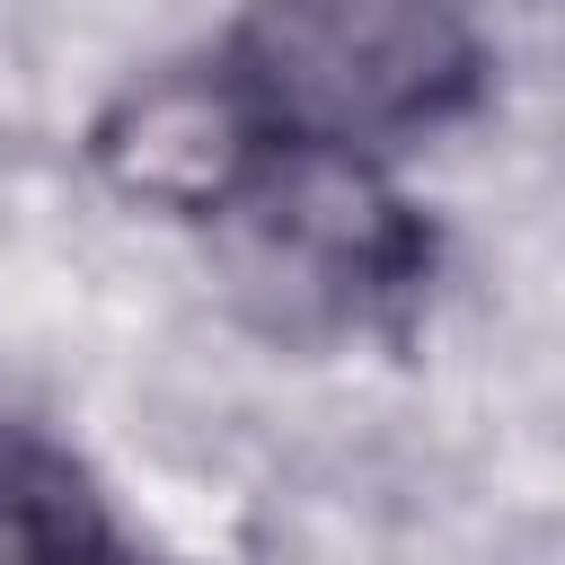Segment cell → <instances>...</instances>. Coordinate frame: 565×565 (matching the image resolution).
<instances>
[{"label":"cell","mask_w":565,"mask_h":565,"mask_svg":"<svg viewBox=\"0 0 565 565\" xmlns=\"http://www.w3.org/2000/svg\"><path fill=\"white\" fill-rule=\"evenodd\" d=\"M212 221L282 327H397L433 282V230L371 150L274 141Z\"/></svg>","instance_id":"cell-2"},{"label":"cell","mask_w":565,"mask_h":565,"mask_svg":"<svg viewBox=\"0 0 565 565\" xmlns=\"http://www.w3.org/2000/svg\"><path fill=\"white\" fill-rule=\"evenodd\" d=\"M221 79L274 141L371 150L468 115L486 44L459 0H247Z\"/></svg>","instance_id":"cell-1"},{"label":"cell","mask_w":565,"mask_h":565,"mask_svg":"<svg viewBox=\"0 0 565 565\" xmlns=\"http://www.w3.org/2000/svg\"><path fill=\"white\" fill-rule=\"evenodd\" d=\"M265 150H274V132L247 115V97L221 79V62L212 71H159L141 88H124L88 132V159L115 194L185 212V221H212L256 177Z\"/></svg>","instance_id":"cell-3"},{"label":"cell","mask_w":565,"mask_h":565,"mask_svg":"<svg viewBox=\"0 0 565 565\" xmlns=\"http://www.w3.org/2000/svg\"><path fill=\"white\" fill-rule=\"evenodd\" d=\"M0 565H141L71 450L0 424Z\"/></svg>","instance_id":"cell-4"}]
</instances>
